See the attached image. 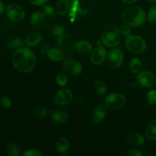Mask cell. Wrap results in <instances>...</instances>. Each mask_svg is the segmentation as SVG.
<instances>
[{
	"instance_id": "d6986e66",
	"label": "cell",
	"mask_w": 156,
	"mask_h": 156,
	"mask_svg": "<svg viewBox=\"0 0 156 156\" xmlns=\"http://www.w3.org/2000/svg\"><path fill=\"white\" fill-rule=\"evenodd\" d=\"M71 2H72L69 0H59L56 5V10L58 15L61 16L65 15L69 10Z\"/></svg>"
},
{
	"instance_id": "8fae6325",
	"label": "cell",
	"mask_w": 156,
	"mask_h": 156,
	"mask_svg": "<svg viewBox=\"0 0 156 156\" xmlns=\"http://www.w3.org/2000/svg\"><path fill=\"white\" fill-rule=\"evenodd\" d=\"M106 50L102 46L99 45L92 51L91 55V61L94 65H101L106 59Z\"/></svg>"
},
{
	"instance_id": "5bb4252c",
	"label": "cell",
	"mask_w": 156,
	"mask_h": 156,
	"mask_svg": "<svg viewBox=\"0 0 156 156\" xmlns=\"http://www.w3.org/2000/svg\"><path fill=\"white\" fill-rule=\"evenodd\" d=\"M74 49L82 55H87L92 50V45L87 41H79L74 44Z\"/></svg>"
},
{
	"instance_id": "60d3db41",
	"label": "cell",
	"mask_w": 156,
	"mask_h": 156,
	"mask_svg": "<svg viewBox=\"0 0 156 156\" xmlns=\"http://www.w3.org/2000/svg\"><path fill=\"white\" fill-rule=\"evenodd\" d=\"M155 67H156V62H155Z\"/></svg>"
},
{
	"instance_id": "4dcf8cb0",
	"label": "cell",
	"mask_w": 156,
	"mask_h": 156,
	"mask_svg": "<svg viewBox=\"0 0 156 156\" xmlns=\"http://www.w3.org/2000/svg\"><path fill=\"white\" fill-rule=\"evenodd\" d=\"M147 18L150 23H156V5L149 9Z\"/></svg>"
},
{
	"instance_id": "4316f807",
	"label": "cell",
	"mask_w": 156,
	"mask_h": 156,
	"mask_svg": "<svg viewBox=\"0 0 156 156\" xmlns=\"http://www.w3.org/2000/svg\"><path fill=\"white\" fill-rule=\"evenodd\" d=\"M24 43L21 38H15L9 42V47L12 49H20L23 47Z\"/></svg>"
},
{
	"instance_id": "9c48e42d",
	"label": "cell",
	"mask_w": 156,
	"mask_h": 156,
	"mask_svg": "<svg viewBox=\"0 0 156 156\" xmlns=\"http://www.w3.org/2000/svg\"><path fill=\"white\" fill-rule=\"evenodd\" d=\"M62 66H63L64 70L66 73H69L71 75H74V76H78V75L81 74L82 70H83V67H82V64L79 61L76 60V59H66Z\"/></svg>"
},
{
	"instance_id": "ac0fdd59",
	"label": "cell",
	"mask_w": 156,
	"mask_h": 156,
	"mask_svg": "<svg viewBox=\"0 0 156 156\" xmlns=\"http://www.w3.org/2000/svg\"><path fill=\"white\" fill-rule=\"evenodd\" d=\"M47 55L50 60L55 61V62H59V61L62 60L64 59V56H65L63 52L60 49L57 48L49 49Z\"/></svg>"
},
{
	"instance_id": "f35d334b",
	"label": "cell",
	"mask_w": 156,
	"mask_h": 156,
	"mask_svg": "<svg viewBox=\"0 0 156 156\" xmlns=\"http://www.w3.org/2000/svg\"><path fill=\"white\" fill-rule=\"evenodd\" d=\"M137 0H121V2H123L124 4H132V3L135 2Z\"/></svg>"
},
{
	"instance_id": "f546056e",
	"label": "cell",
	"mask_w": 156,
	"mask_h": 156,
	"mask_svg": "<svg viewBox=\"0 0 156 156\" xmlns=\"http://www.w3.org/2000/svg\"><path fill=\"white\" fill-rule=\"evenodd\" d=\"M52 32H53V35L56 37H60L62 35H63L65 34V28L61 24H57V25L54 26L53 27V30H52Z\"/></svg>"
},
{
	"instance_id": "52a82bcc",
	"label": "cell",
	"mask_w": 156,
	"mask_h": 156,
	"mask_svg": "<svg viewBox=\"0 0 156 156\" xmlns=\"http://www.w3.org/2000/svg\"><path fill=\"white\" fill-rule=\"evenodd\" d=\"M137 82L143 88H151L156 83L155 75L149 71H143L137 75Z\"/></svg>"
},
{
	"instance_id": "4fadbf2b",
	"label": "cell",
	"mask_w": 156,
	"mask_h": 156,
	"mask_svg": "<svg viewBox=\"0 0 156 156\" xmlns=\"http://www.w3.org/2000/svg\"><path fill=\"white\" fill-rule=\"evenodd\" d=\"M45 18L42 12H34L30 17V25L34 29H41L45 24Z\"/></svg>"
},
{
	"instance_id": "9a60e30c",
	"label": "cell",
	"mask_w": 156,
	"mask_h": 156,
	"mask_svg": "<svg viewBox=\"0 0 156 156\" xmlns=\"http://www.w3.org/2000/svg\"><path fill=\"white\" fill-rule=\"evenodd\" d=\"M51 120L57 124H63L66 123L69 119V116L66 112L62 110H56L51 114Z\"/></svg>"
},
{
	"instance_id": "2e32d148",
	"label": "cell",
	"mask_w": 156,
	"mask_h": 156,
	"mask_svg": "<svg viewBox=\"0 0 156 156\" xmlns=\"http://www.w3.org/2000/svg\"><path fill=\"white\" fill-rule=\"evenodd\" d=\"M42 40V35L40 32L34 31L31 32L26 36L24 39L25 44L28 47H34L37 45Z\"/></svg>"
},
{
	"instance_id": "8d00e7d4",
	"label": "cell",
	"mask_w": 156,
	"mask_h": 156,
	"mask_svg": "<svg viewBox=\"0 0 156 156\" xmlns=\"http://www.w3.org/2000/svg\"><path fill=\"white\" fill-rule=\"evenodd\" d=\"M127 155L129 156H143V154L137 149H129L127 152Z\"/></svg>"
},
{
	"instance_id": "ab89813d",
	"label": "cell",
	"mask_w": 156,
	"mask_h": 156,
	"mask_svg": "<svg viewBox=\"0 0 156 156\" xmlns=\"http://www.w3.org/2000/svg\"><path fill=\"white\" fill-rule=\"evenodd\" d=\"M147 1L149 2V3H151V4L156 5V0H147Z\"/></svg>"
},
{
	"instance_id": "603a6c76",
	"label": "cell",
	"mask_w": 156,
	"mask_h": 156,
	"mask_svg": "<svg viewBox=\"0 0 156 156\" xmlns=\"http://www.w3.org/2000/svg\"><path fill=\"white\" fill-rule=\"evenodd\" d=\"M143 67L142 61L138 58H133L129 62V69L133 73H140Z\"/></svg>"
},
{
	"instance_id": "b9f144b4",
	"label": "cell",
	"mask_w": 156,
	"mask_h": 156,
	"mask_svg": "<svg viewBox=\"0 0 156 156\" xmlns=\"http://www.w3.org/2000/svg\"><path fill=\"white\" fill-rule=\"evenodd\" d=\"M69 1H71V2H72V1H73V0H69Z\"/></svg>"
},
{
	"instance_id": "484cf974",
	"label": "cell",
	"mask_w": 156,
	"mask_h": 156,
	"mask_svg": "<svg viewBox=\"0 0 156 156\" xmlns=\"http://www.w3.org/2000/svg\"><path fill=\"white\" fill-rule=\"evenodd\" d=\"M48 114V111L45 107H39L34 110L33 116L36 118H44Z\"/></svg>"
},
{
	"instance_id": "277c9868",
	"label": "cell",
	"mask_w": 156,
	"mask_h": 156,
	"mask_svg": "<svg viewBox=\"0 0 156 156\" xmlns=\"http://www.w3.org/2000/svg\"><path fill=\"white\" fill-rule=\"evenodd\" d=\"M125 46L128 51L134 54H141L146 49V41L136 35L128 36L126 39Z\"/></svg>"
},
{
	"instance_id": "d6a6232c",
	"label": "cell",
	"mask_w": 156,
	"mask_h": 156,
	"mask_svg": "<svg viewBox=\"0 0 156 156\" xmlns=\"http://www.w3.org/2000/svg\"><path fill=\"white\" fill-rule=\"evenodd\" d=\"M120 33L123 35V36H125L127 37L128 36H129V35H130L131 29L129 28V25H127V24H123V25L120 26Z\"/></svg>"
},
{
	"instance_id": "e575fe53",
	"label": "cell",
	"mask_w": 156,
	"mask_h": 156,
	"mask_svg": "<svg viewBox=\"0 0 156 156\" xmlns=\"http://www.w3.org/2000/svg\"><path fill=\"white\" fill-rule=\"evenodd\" d=\"M42 154L37 149H28L23 153L24 156H41Z\"/></svg>"
},
{
	"instance_id": "7a4b0ae2",
	"label": "cell",
	"mask_w": 156,
	"mask_h": 156,
	"mask_svg": "<svg viewBox=\"0 0 156 156\" xmlns=\"http://www.w3.org/2000/svg\"><path fill=\"white\" fill-rule=\"evenodd\" d=\"M124 24L132 27H140L146 21V12L138 6H131L124 9L121 15Z\"/></svg>"
},
{
	"instance_id": "cb8c5ba5",
	"label": "cell",
	"mask_w": 156,
	"mask_h": 156,
	"mask_svg": "<svg viewBox=\"0 0 156 156\" xmlns=\"http://www.w3.org/2000/svg\"><path fill=\"white\" fill-rule=\"evenodd\" d=\"M7 153L11 156H18L21 155V149L19 146L15 143H12L8 145Z\"/></svg>"
},
{
	"instance_id": "e0dca14e",
	"label": "cell",
	"mask_w": 156,
	"mask_h": 156,
	"mask_svg": "<svg viewBox=\"0 0 156 156\" xmlns=\"http://www.w3.org/2000/svg\"><path fill=\"white\" fill-rule=\"evenodd\" d=\"M106 116V109L103 105L97 107L92 114V120L94 124H99L101 123Z\"/></svg>"
},
{
	"instance_id": "7c38bea8",
	"label": "cell",
	"mask_w": 156,
	"mask_h": 156,
	"mask_svg": "<svg viewBox=\"0 0 156 156\" xmlns=\"http://www.w3.org/2000/svg\"><path fill=\"white\" fill-rule=\"evenodd\" d=\"M74 38L70 34H63L57 39V45L64 50H69L74 48Z\"/></svg>"
},
{
	"instance_id": "d4e9b609",
	"label": "cell",
	"mask_w": 156,
	"mask_h": 156,
	"mask_svg": "<svg viewBox=\"0 0 156 156\" xmlns=\"http://www.w3.org/2000/svg\"><path fill=\"white\" fill-rule=\"evenodd\" d=\"M94 88H95L96 92L101 96H104L107 93V85L102 81L99 80L95 82V85H94Z\"/></svg>"
},
{
	"instance_id": "1f68e13d",
	"label": "cell",
	"mask_w": 156,
	"mask_h": 156,
	"mask_svg": "<svg viewBox=\"0 0 156 156\" xmlns=\"http://www.w3.org/2000/svg\"><path fill=\"white\" fill-rule=\"evenodd\" d=\"M147 101L149 105H153L156 104V91L152 90L147 94Z\"/></svg>"
},
{
	"instance_id": "7402d4cb",
	"label": "cell",
	"mask_w": 156,
	"mask_h": 156,
	"mask_svg": "<svg viewBox=\"0 0 156 156\" xmlns=\"http://www.w3.org/2000/svg\"><path fill=\"white\" fill-rule=\"evenodd\" d=\"M146 137L149 140H156V120L149 123L146 129Z\"/></svg>"
},
{
	"instance_id": "d590c367",
	"label": "cell",
	"mask_w": 156,
	"mask_h": 156,
	"mask_svg": "<svg viewBox=\"0 0 156 156\" xmlns=\"http://www.w3.org/2000/svg\"><path fill=\"white\" fill-rule=\"evenodd\" d=\"M28 1L30 2L32 5H34L41 6L43 5L46 4L48 0H28Z\"/></svg>"
},
{
	"instance_id": "836d02e7",
	"label": "cell",
	"mask_w": 156,
	"mask_h": 156,
	"mask_svg": "<svg viewBox=\"0 0 156 156\" xmlns=\"http://www.w3.org/2000/svg\"><path fill=\"white\" fill-rule=\"evenodd\" d=\"M0 104L5 108H11L12 107V101L7 97H3L0 99Z\"/></svg>"
},
{
	"instance_id": "44dd1931",
	"label": "cell",
	"mask_w": 156,
	"mask_h": 156,
	"mask_svg": "<svg viewBox=\"0 0 156 156\" xmlns=\"http://www.w3.org/2000/svg\"><path fill=\"white\" fill-rule=\"evenodd\" d=\"M69 143L66 137H60L56 143V150L59 153H65L68 151Z\"/></svg>"
},
{
	"instance_id": "ba28073f",
	"label": "cell",
	"mask_w": 156,
	"mask_h": 156,
	"mask_svg": "<svg viewBox=\"0 0 156 156\" xmlns=\"http://www.w3.org/2000/svg\"><path fill=\"white\" fill-rule=\"evenodd\" d=\"M106 59L110 66L112 68H118L123 62V54L120 50L114 49L107 54Z\"/></svg>"
},
{
	"instance_id": "f1b7e54d",
	"label": "cell",
	"mask_w": 156,
	"mask_h": 156,
	"mask_svg": "<svg viewBox=\"0 0 156 156\" xmlns=\"http://www.w3.org/2000/svg\"><path fill=\"white\" fill-rule=\"evenodd\" d=\"M67 82H68V78H67L66 75H65L64 73H59L56 76V82L59 86H65L67 84Z\"/></svg>"
},
{
	"instance_id": "ffe728a7",
	"label": "cell",
	"mask_w": 156,
	"mask_h": 156,
	"mask_svg": "<svg viewBox=\"0 0 156 156\" xmlns=\"http://www.w3.org/2000/svg\"><path fill=\"white\" fill-rule=\"evenodd\" d=\"M127 141L133 146H140L145 143V138L139 133H131L128 136Z\"/></svg>"
},
{
	"instance_id": "3957f363",
	"label": "cell",
	"mask_w": 156,
	"mask_h": 156,
	"mask_svg": "<svg viewBox=\"0 0 156 156\" xmlns=\"http://www.w3.org/2000/svg\"><path fill=\"white\" fill-rule=\"evenodd\" d=\"M120 31L114 24H108L104 27L101 32V41L106 47H114L120 42Z\"/></svg>"
},
{
	"instance_id": "6da1fadb",
	"label": "cell",
	"mask_w": 156,
	"mask_h": 156,
	"mask_svg": "<svg viewBox=\"0 0 156 156\" xmlns=\"http://www.w3.org/2000/svg\"><path fill=\"white\" fill-rule=\"evenodd\" d=\"M12 64L20 73H30L34 69L37 64L36 56L27 47L18 49L12 56Z\"/></svg>"
},
{
	"instance_id": "83f0119b",
	"label": "cell",
	"mask_w": 156,
	"mask_h": 156,
	"mask_svg": "<svg viewBox=\"0 0 156 156\" xmlns=\"http://www.w3.org/2000/svg\"><path fill=\"white\" fill-rule=\"evenodd\" d=\"M42 13L47 18H51L54 16V9L50 5H44L42 9Z\"/></svg>"
},
{
	"instance_id": "30bf717a",
	"label": "cell",
	"mask_w": 156,
	"mask_h": 156,
	"mask_svg": "<svg viewBox=\"0 0 156 156\" xmlns=\"http://www.w3.org/2000/svg\"><path fill=\"white\" fill-rule=\"evenodd\" d=\"M73 94L69 89L63 88L55 94L54 101L59 105H66L72 101Z\"/></svg>"
},
{
	"instance_id": "74e56055",
	"label": "cell",
	"mask_w": 156,
	"mask_h": 156,
	"mask_svg": "<svg viewBox=\"0 0 156 156\" xmlns=\"http://www.w3.org/2000/svg\"><path fill=\"white\" fill-rule=\"evenodd\" d=\"M5 11V5L4 4H3L2 2L0 1V16H1L3 14V12H4Z\"/></svg>"
},
{
	"instance_id": "8992f818",
	"label": "cell",
	"mask_w": 156,
	"mask_h": 156,
	"mask_svg": "<svg viewBox=\"0 0 156 156\" xmlns=\"http://www.w3.org/2000/svg\"><path fill=\"white\" fill-rule=\"evenodd\" d=\"M6 15L12 21L19 22L25 17L24 9L18 4H11L6 8Z\"/></svg>"
},
{
	"instance_id": "5b68a950",
	"label": "cell",
	"mask_w": 156,
	"mask_h": 156,
	"mask_svg": "<svg viewBox=\"0 0 156 156\" xmlns=\"http://www.w3.org/2000/svg\"><path fill=\"white\" fill-rule=\"evenodd\" d=\"M126 103V98L120 93H111L105 98V105L111 111H117L121 109Z\"/></svg>"
}]
</instances>
